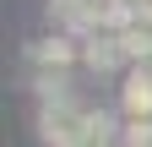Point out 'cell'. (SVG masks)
I'll list each match as a JSON object with an SVG mask.
<instances>
[{
  "label": "cell",
  "instance_id": "3",
  "mask_svg": "<svg viewBox=\"0 0 152 147\" xmlns=\"http://www.w3.org/2000/svg\"><path fill=\"white\" fill-rule=\"evenodd\" d=\"M33 60L44 65V71H65V65L76 60V54H71V44H65V38H44V44L33 49Z\"/></svg>",
  "mask_w": 152,
  "mask_h": 147
},
{
  "label": "cell",
  "instance_id": "5",
  "mask_svg": "<svg viewBox=\"0 0 152 147\" xmlns=\"http://www.w3.org/2000/svg\"><path fill=\"white\" fill-rule=\"evenodd\" d=\"M147 147H152V142H147Z\"/></svg>",
  "mask_w": 152,
  "mask_h": 147
},
{
  "label": "cell",
  "instance_id": "4",
  "mask_svg": "<svg viewBox=\"0 0 152 147\" xmlns=\"http://www.w3.org/2000/svg\"><path fill=\"white\" fill-rule=\"evenodd\" d=\"M147 71H152V65H147Z\"/></svg>",
  "mask_w": 152,
  "mask_h": 147
},
{
  "label": "cell",
  "instance_id": "1",
  "mask_svg": "<svg viewBox=\"0 0 152 147\" xmlns=\"http://www.w3.org/2000/svg\"><path fill=\"white\" fill-rule=\"evenodd\" d=\"M125 115L130 120H152V71H130V82H125Z\"/></svg>",
  "mask_w": 152,
  "mask_h": 147
},
{
  "label": "cell",
  "instance_id": "2",
  "mask_svg": "<svg viewBox=\"0 0 152 147\" xmlns=\"http://www.w3.org/2000/svg\"><path fill=\"white\" fill-rule=\"evenodd\" d=\"M120 38H87V49H82V60L92 65V71H114V65H120Z\"/></svg>",
  "mask_w": 152,
  "mask_h": 147
}]
</instances>
